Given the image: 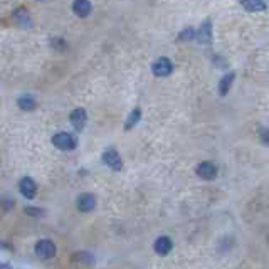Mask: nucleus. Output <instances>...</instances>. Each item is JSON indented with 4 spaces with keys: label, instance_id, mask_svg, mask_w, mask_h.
I'll return each instance as SVG.
<instances>
[{
    "label": "nucleus",
    "instance_id": "1",
    "mask_svg": "<svg viewBox=\"0 0 269 269\" xmlns=\"http://www.w3.org/2000/svg\"><path fill=\"white\" fill-rule=\"evenodd\" d=\"M58 254V248L52 240L49 239H42V240H37L36 244V256L40 259V261H49V259L56 258Z\"/></svg>",
    "mask_w": 269,
    "mask_h": 269
},
{
    "label": "nucleus",
    "instance_id": "2",
    "mask_svg": "<svg viewBox=\"0 0 269 269\" xmlns=\"http://www.w3.org/2000/svg\"><path fill=\"white\" fill-rule=\"evenodd\" d=\"M52 145L58 148V150H62V152H71L74 148L78 146V140L69 133H56L52 136Z\"/></svg>",
    "mask_w": 269,
    "mask_h": 269
},
{
    "label": "nucleus",
    "instance_id": "3",
    "mask_svg": "<svg viewBox=\"0 0 269 269\" xmlns=\"http://www.w3.org/2000/svg\"><path fill=\"white\" fill-rule=\"evenodd\" d=\"M103 164L113 172H122L123 170V160L114 148H106V150L103 152Z\"/></svg>",
    "mask_w": 269,
    "mask_h": 269
},
{
    "label": "nucleus",
    "instance_id": "4",
    "mask_svg": "<svg viewBox=\"0 0 269 269\" xmlns=\"http://www.w3.org/2000/svg\"><path fill=\"white\" fill-rule=\"evenodd\" d=\"M152 71L156 78H166V76H170L172 71H174V64H172L168 58H160L153 62Z\"/></svg>",
    "mask_w": 269,
    "mask_h": 269
},
{
    "label": "nucleus",
    "instance_id": "5",
    "mask_svg": "<svg viewBox=\"0 0 269 269\" xmlns=\"http://www.w3.org/2000/svg\"><path fill=\"white\" fill-rule=\"evenodd\" d=\"M217 166L212 164V162H202V164H198L197 165V168H196V174H197V177L198 178H202V180H214L217 177Z\"/></svg>",
    "mask_w": 269,
    "mask_h": 269
},
{
    "label": "nucleus",
    "instance_id": "6",
    "mask_svg": "<svg viewBox=\"0 0 269 269\" xmlns=\"http://www.w3.org/2000/svg\"><path fill=\"white\" fill-rule=\"evenodd\" d=\"M69 122H71L72 128L76 130V132H82L86 126V122H88V113L84 108H76L71 111V114H69Z\"/></svg>",
    "mask_w": 269,
    "mask_h": 269
},
{
    "label": "nucleus",
    "instance_id": "7",
    "mask_svg": "<svg viewBox=\"0 0 269 269\" xmlns=\"http://www.w3.org/2000/svg\"><path fill=\"white\" fill-rule=\"evenodd\" d=\"M14 22H16L18 27H22V29H30V27L34 26L29 10L24 7H18L14 10Z\"/></svg>",
    "mask_w": 269,
    "mask_h": 269
},
{
    "label": "nucleus",
    "instance_id": "8",
    "mask_svg": "<svg viewBox=\"0 0 269 269\" xmlns=\"http://www.w3.org/2000/svg\"><path fill=\"white\" fill-rule=\"evenodd\" d=\"M197 39L202 46H210L212 44V20L210 18H206L202 22L200 29L197 30Z\"/></svg>",
    "mask_w": 269,
    "mask_h": 269
},
{
    "label": "nucleus",
    "instance_id": "9",
    "mask_svg": "<svg viewBox=\"0 0 269 269\" xmlns=\"http://www.w3.org/2000/svg\"><path fill=\"white\" fill-rule=\"evenodd\" d=\"M76 207L80 208L81 212H91V210H94V207H96V197L92 196V194H90V192L81 194V196L78 197V200H76Z\"/></svg>",
    "mask_w": 269,
    "mask_h": 269
},
{
    "label": "nucleus",
    "instance_id": "10",
    "mask_svg": "<svg viewBox=\"0 0 269 269\" xmlns=\"http://www.w3.org/2000/svg\"><path fill=\"white\" fill-rule=\"evenodd\" d=\"M18 190H20V194L26 198H34L37 194V185L34 182V178L24 177L20 180V184H18Z\"/></svg>",
    "mask_w": 269,
    "mask_h": 269
},
{
    "label": "nucleus",
    "instance_id": "11",
    "mask_svg": "<svg viewBox=\"0 0 269 269\" xmlns=\"http://www.w3.org/2000/svg\"><path fill=\"white\" fill-rule=\"evenodd\" d=\"M153 249H155V252L158 254V256H166V254H170V251L174 249V242H172V239L166 238V236H160V238L155 240V244H153Z\"/></svg>",
    "mask_w": 269,
    "mask_h": 269
},
{
    "label": "nucleus",
    "instance_id": "12",
    "mask_svg": "<svg viewBox=\"0 0 269 269\" xmlns=\"http://www.w3.org/2000/svg\"><path fill=\"white\" fill-rule=\"evenodd\" d=\"M92 10V6L90 0H74L72 2V12L76 14L78 17H88Z\"/></svg>",
    "mask_w": 269,
    "mask_h": 269
},
{
    "label": "nucleus",
    "instance_id": "13",
    "mask_svg": "<svg viewBox=\"0 0 269 269\" xmlns=\"http://www.w3.org/2000/svg\"><path fill=\"white\" fill-rule=\"evenodd\" d=\"M236 80V72H227L226 76L220 78L219 81V86H217V90H219V94L220 96H227V92L230 91V88H232V82Z\"/></svg>",
    "mask_w": 269,
    "mask_h": 269
},
{
    "label": "nucleus",
    "instance_id": "14",
    "mask_svg": "<svg viewBox=\"0 0 269 269\" xmlns=\"http://www.w3.org/2000/svg\"><path fill=\"white\" fill-rule=\"evenodd\" d=\"M17 106L20 108L22 111H34L37 108V101L32 98L29 94H24L17 100Z\"/></svg>",
    "mask_w": 269,
    "mask_h": 269
},
{
    "label": "nucleus",
    "instance_id": "15",
    "mask_svg": "<svg viewBox=\"0 0 269 269\" xmlns=\"http://www.w3.org/2000/svg\"><path fill=\"white\" fill-rule=\"evenodd\" d=\"M242 7L248 12H262L266 10L264 0H242Z\"/></svg>",
    "mask_w": 269,
    "mask_h": 269
},
{
    "label": "nucleus",
    "instance_id": "16",
    "mask_svg": "<svg viewBox=\"0 0 269 269\" xmlns=\"http://www.w3.org/2000/svg\"><path fill=\"white\" fill-rule=\"evenodd\" d=\"M142 120V110L140 108H134L132 110V113L128 114L126 122H124V130H132L138 124V122Z\"/></svg>",
    "mask_w": 269,
    "mask_h": 269
},
{
    "label": "nucleus",
    "instance_id": "17",
    "mask_svg": "<svg viewBox=\"0 0 269 269\" xmlns=\"http://www.w3.org/2000/svg\"><path fill=\"white\" fill-rule=\"evenodd\" d=\"M196 36H197V30L194 29V27H185L184 30H180L177 39L180 42H190L192 39H196Z\"/></svg>",
    "mask_w": 269,
    "mask_h": 269
},
{
    "label": "nucleus",
    "instance_id": "18",
    "mask_svg": "<svg viewBox=\"0 0 269 269\" xmlns=\"http://www.w3.org/2000/svg\"><path fill=\"white\" fill-rule=\"evenodd\" d=\"M26 214L34 216V217H42L44 216V210H40V208H37V207H27L26 208Z\"/></svg>",
    "mask_w": 269,
    "mask_h": 269
},
{
    "label": "nucleus",
    "instance_id": "19",
    "mask_svg": "<svg viewBox=\"0 0 269 269\" xmlns=\"http://www.w3.org/2000/svg\"><path fill=\"white\" fill-rule=\"evenodd\" d=\"M52 48L59 49V50H66L68 49L66 40H64V39H52Z\"/></svg>",
    "mask_w": 269,
    "mask_h": 269
},
{
    "label": "nucleus",
    "instance_id": "20",
    "mask_svg": "<svg viewBox=\"0 0 269 269\" xmlns=\"http://www.w3.org/2000/svg\"><path fill=\"white\" fill-rule=\"evenodd\" d=\"M214 62H216V66H219V68H227V62L222 59V56H214Z\"/></svg>",
    "mask_w": 269,
    "mask_h": 269
},
{
    "label": "nucleus",
    "instance_id": "21",
    "mask_svg": "<svg viewBox=\"0 0 269 269\" xmlns=\"http://www.w3.org/2000/svg\"><path fill=\"white\" fill-rule=\"evenodd\" d=\"M259 132H261L262 143H264V145H268V130H266V128H261V130H259Z\"/></svg>",
    "mask_w": 269,
    "mask_h": 269
},
{
    "label": "nucleus",
    "instance_id": "22",
    "mask_svg": "<svg viewBox=\"0 0 269 269\" xmlns=\"http://www.w3.org/2000/svg\"><path fill=\"white\" fill-rule=\"evenodd\" d=\"M0 269H12V268L8 266V264H2V262H0Z\"/></svg>",
    "mask_w": 269,
    "mask_h": 269
}]
</instances>
